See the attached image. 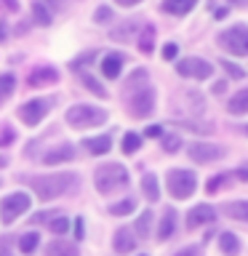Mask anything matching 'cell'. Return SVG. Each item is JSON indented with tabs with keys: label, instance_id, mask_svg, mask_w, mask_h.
Returning <instances> with one entry per match:
<instances>
[{
	"label": "cell",
	"instance_id": "7a4b0ae2",
	"mask_svg": "<svg viewBox=\"0 0 248 256\" xmlns=\"http://www.w3.org/2000/svg\"><path fill=\"white\" fill-rule=\"evenodd\" d=\"M32 187V192L40 198V200H54L59 195H67L78 187V176L75 174H48V176H30L24 179Z\"/></svg>",
	"mask_w": 248,
	"mask_h": 256
},
{
	"label": "cell",
	"instance_id": "ffe728a7",
	"mask_svg": "<svg viewBox=\"0 0 248 256\" xmlns=\"http://www.w3.org/2000/svg\"><path fill=\"white\" fill-rule=\"evenodd\" d=\"M198 6V0H163V11L174 16H184Z\"/></svg>",
	"mask_w": 248,
	"mask_h": 256
},
{
	"label": "cell",
	"instance_id": "b9f144b4",
	"mask_svg": "<svg viewBox=\"0 0 248 256\" xmlns=\"http://www.w3.org/2000/svg\"><path fill=\"white\" fill-rule=\"evenodd\" d=\"M147 136H150V139H163V126H150Z\"/></svg>",
	"mask_w": 248,
	"mask_h": 256
},
{
	"label": "cell",
	"instance_id": "4fadbf2b",
	"mask_svg": "<svg viewBox=\"0 0 248 256\" xmlns=\"http://www.w3.org/2000/svg\"><path fill=\"white\" fill-rule=\"evenodd\" d=\"M56 80H59V72H56L54 67H48V64H40V67H35L30 72L27 83L35 88V86H54Z\"/></svg>",
	"mask_w": 248,
	"mask_h": 256
},
{
	"label": "cell",
	"instance_id": "83f0119b",
	"mask_svg": "<svg viewBox=\"0 0 248 256\" xmlns=\"http://www.w3.org/2000/svg\"><path fill=\"white\" fill-rule=\"evenodd\" d=\"M78 78L83 80V86H86V88H88V91H91V94L102 96V99H104V96H107V91H104V88L99 86V80H96L94 75H88V72H83V70H80V72H78Z\"/></svg>",
	"mask_w": 248,
	"mask_h": 256
},
{
	"label": "cell",
	"instance_id": "7402d4cb",
	"mask_svg": "<svg viewBox=\"0 0 248 256\" xmlns=\"http://www.w3.org/2000/svg\"><path fill=\"white\" fill-rule=\"evenodd\" d=\"M142 192H144V198L150 200V203H155V200H160V187H158V176L155 174H144L142 176Z\"/></svg>",
	"mask_w": 248,
	"mask_h": 256
},
{
	"label": "cell",
	"instance_id": "f35d334b",
	"mask_svg": "<svg viewBox=\"0 0 248 256\" xmlns=\"http://www.w3.org/2000/svg\"><path fill=\"white\" fill-rule=\"evenodd\" d=\"M48 3V8H51V11H67V8L75 3V0H46Z\"/></svg>",
	"mask_w": 248,
	"mask_h": 256
},
{
	"label": "cell",
	"instance_id": "f6af8a7d",
	"mask_svg": "<svg viewBox=\"0 0 248 256\" xmlns=\"http://www.w3.org/2000/svg\"><path fill=\"white\" fill-rule=\"evenodd\" d=\"M224 86H227V80H219V83L214 86V94H222V91H224Z\"/></svg>",
	"mask_w": 248,
	"mask_h": 256
},
{
	"label": "cell",
	"instance_id": "cb8c5ba5",
	"mask_svg": "<svg viewBox=\"0 0 248 256\" xmlns=\"http://www.w3.org/2000/svg\"><path fill=\"white\" fill-rule=\"evenodd\" d=\"M136 46H139L142 54H152V51H155V27H152V24L142 27L139 38H136Z\"/></svg>",
	"mask_w": 248,
	"mask_h": 256
},
{
	"label": "cell",
	"instance_id": "d590c367",
	"mask_svg": "<svg viewBox=\"0 0 248 256\" xmlns=\"http://www.w3.org/2000/svg\"><path fill=\"white\" fill-rule=\"evenodd\" d=\"M224 184H230V176H227V174H219V176H214V179L206 184V190H208V192H216L219 187H224Z\"/></svg>",
	"mask_w": 248,
	"mask_h": 256
},
{
	"label": "cell",
	"instance_id": "7bdbcfd3",
	"mask_svg": "<svg viewBox=\"0 0 248 256\" xmlns=\"http://www.w3.org/2000/svg\"><path fill=\"white\" fill-rule=\"evenodd\" d=\"M75 235H78V240L83 238V222H80V219L75 222Z\"/></svg>",
	"mask_w": 248,
	"mask_h": 256
},
{
	"label": "cell",
	"instance_id": "db71d44e",
	"mask_svg": "<svg viewBox=\"0 0 248 256\" xmlns=\"http://www.w3.org/2000/svg\"><path fill=\"white\" fill-rule=\"evenodd\" d=\"M0 256H6V254H0Z\"/></svg>",
	"mask_w": 248,
	"mask_h": 256
},
{
	"label": "cell",
	"instance_id": "bcb514c9",
	"mask_svg": "<svg viewBox=\"0 0 248 256\" xmlns=\"http://www.w3.org/2000/svg\"><path fill=\"white\" fill-rule=\"evenodd\" d=\"M238 179H243V182L248 179V168H246V166H243V168H238Z\"/></svg>",
	"mask_w": 248,
	"mask_h": 256
},
{
	"label": "cell",
	"instance_id": "5bb4252c",
	"mask_svg": "<svg viewBox=\"0 0 248 256\" xmlns=\"http://www.w3.org/2000/svg\"><path fill=\"white\" fill-rule=\"evenodd\" d=\"M78 150L72 147V144H62L59 150H48L43 155V163L46 166H56V163H70V160H75Z\"/></svg>",
	"mask_w": 248,
	"mask_h": 256
},
{
	"label": "cell",
	"instance_id": "c3c4849f",
	"mask_svg": "<svg viewBox=\"0 0 248 256\" xmlns=\"http://www.w3.org/2000/svg\"><path fill=\"white\" fill-rule=\"evenodd\" d=\"M227 11H230V8H219V11H216V19H224V16H227Z\"/></svg>",
	"mask_w": 248,
	"mask_h": 256
},
{
	"label": "cell",
	"instance_id": "7c38bea8",
	"mask_svg": "<svg viewBox=\"0 0 248 256\" xmlns=\"http://www.w3.org/2000/svg\"><path fill=\"white\" fill-rule=\"evenodd\" d=\"M214 219H216L214 208L206 206V203H200V206H195V208L187 214V227H190V230H198V227H203V224H211Z\"/></svg>",
	"mask_w": 248,
	"mask_h": 256
},
{
	"label": "cell",
	"instance_id": "e0dca14e",
	"mask_svg": "<svg viewBox=\"0 0 248 256\" xmlns=\"http://www.w3.org/2000/svg\"><path fill=\"white\" fill-rule=\"evenodd\" d=\"M46 256H80L75 243H67V240H51L46 246Z\"/></svg>",
	"mask_w": 248,
	"mask_h": 256
},
{
	"label": "cell",
	"instance_id": "6da1fadb",
	"mask_svg": "<svg viewBox=\"0 0 248 256\" xmlns=\"http://www.w3.org/2000/svg\"><path fill=\"white\" fill-rule=\"evenodd\" d=\"M147 78L144 70H136L126 83V104H128V112L134 118H150L155 112V88L152 86H136L139 80Z\"/></svg>",
	"mask_w": 248,
	"mask_h": 256
},
{
	"label": "cell",
	"instance_id": "681fc988",
	"mask_svg": "<svg viewBox=\"0 0 248 256\" xmlns=\"http://www.w3.org/2000/svg\"><path fill=\"white\" fill-rule=\"evenodd\" d=\"M6 166H8V158H6V155H0V168H6Z\"/></svg>",
	"mask_w": 248,
	"mask_h": 256
},
{
	"label": "cell",
	"instance_id": "836d02e7",
	"mask_svg": "<svg viewBox=\"0 0 248 256\" xmlns=\"http://www.w3.org/2000/svg\"><path fill=\"white\" fill-rule=\"evenodd\" d=\"M48 224H51V230L56 232V235H64V232H67V227H70V222L64 219L62 214H56V216H54V219L48 222Z\"/></svg>",
	"mask_w": 248,
	"mask_h": 256
},
{
	"label": "cell",
	"instance_id": "74e56055",
	"mask_svg": "<svg viewBox=\"0 0 248 256\" xmlns=\"http://www.w3.org/2000/svg\"><path fill=\"white\" fill-rule=\"evenodd\" d=\"M14 139H16L14 128H8V126H0V147H8V144H14Z\"/></svg>",
	"mask_w": 248,
	"mask_h": 256
},
{
	"label": "cell",
	"instance_id": "3957f363",
	"mask_svg": "<svg viewBox=\"0 0 248 256\" xmlns=\"http://www.w3.org/2000/svg\"><path fill=\"white\" fill-rule=\"evenodd\" d=\"M94 184H96V190H99L102 195H110V192L126 187V184H128L126 166H120V163H104V166H99V168H96V174H94Z\"/></svg>",
	"mask_w": 248,
	"mask_h": 256
},
{
	"label": "cell",
	"instance_id": "f907efd6",
	"mask_svg": "<svg viewBox=\"0 0 248 256\" xmlns=\"http://www.w3.org/2000/svg\"><path fill=\"white\" fill-rule=\"evenodd\" d=\"M232 3H235V6H246L248 0H232Z\"/></svg>",
	"mask_w": 248,
	"mask_h": 256
},
{
	"label": "cell",
	"instance_id": "44dd1931",
	"mask_svg": "<svg viewBox=\"0 0 248 256\" xmlns=\"http://www.w3.org/2000/svg\"><path fill=\"white\" fill-rule=\"evenodd\" d=\"M83 147L91 152V155H104V152H110L112 139L107 134H104V136H94V139H83Z\"/></svg>",
	"mask_w": 248,
	"mask_h": 256
},
{
	"label": "cell",
	"instance_id": "ac0fdd59",
	"mask_svg": "<svg viewBox=\"0 0 248 256\" xmlns=\"http://www.w3.org/2000/svg\"><path fill=\"white\" fill-rule=\"evenodd\" d=\"M224 214L235 222H246L248 224V200H232V203H224Z\"/></svg>",
	"mask_w": 248,
	"mask_h": 256
},
{
	"label": "cell",
	"instance_id": "52a82bcc",
	"mask_svg": "<svg viewBox=\"0 0 248 256\" xmlns=\"http://www.w3.org/2000/svg\"><path fill=\"white\" fill-rule=\"evenodd\" d=\"M30 206H32V198L27 192H14V195L3 198V203H0V219H3V224H11L22 214H27Z\"/></svg>",
	"mask_w": 248,
	"mask_h": 256
},
{
	"label": "cell",
	"instance_id": "ba28073f",
	"mask_svg": "<svg viewBox=\"0 0 248 256\" xmlns=\"http://www.w3.org/2000/svg\"><path fill=\"white\" fill-rule=\"evenodd\" d=\"M48 110H51V99H30V102H24L22 107L16 110V115H19L22 123L38 126L40 120L48 115Z\"/></svg>",
	"mask_w": 248,
	"mask_h": 256
},
{
	"label": "cell",
	"instance_id": "8d00e7d4",
	"mask_svg": "<svg viewBox=\"0 0 248 256\" xmlns=\"http://www.w3.org/2000/svg\"><path fill=\"white\" fill-rule=\"evenodd\" d=\"M94 19L99 22V24H110V22H112V8L99 6V8H96V14H94Z\"/></svg>",
	"mask_w": 248,
	"mask_h": 256
},
{
	"label": "cell",
	"instance_id": "e575fe53",
	"mask_svg": "<svg viewBox=\"0 0 248 256\" xmlns=\"http://www.w3.org/2000/svg\"><path fill=\"white\" fill-rule=\"evenodd\" d=\"M222 67H224V72H227L230 78H235V80H240V78L246 75V70H240L235 62H222Z\"/></svg>",
	"mask_w": 248,
	"mask_h": 256
},
{
	"label": "cell",
	"instance_id": "f546056e",
	"mask_svg": "<svg viewBox=\"0 0 248 256\" xmlns=\"http://www.w3.org/2000/svg\"><path fill=\"white\" fill-rule=\"evenodd\" d=\"M139 147H142V136H139V134H126V136H123V152L134 155Z\"/></svg>",
	"mask_w": 248,
	"mask_h": 256
},
{
	"label": "cell",
	"instance_id": "816d5d0a",
	"mask_svg": "<svg viewBox=\"0 0 248 256\" xmlns=\"http://www.w3.org/2000/svg\"><path fill=\"white\" fill-rule=\"evenodd\" d=\"M246 134H248V126H246Z\"/></svg>",
	"mask_w": 248,
	"mask_h": 256
},
{
	"label": "cell",
	"instance_id": "9c48e42d",
	"mask_svg": "<svg viewBox=\"0 0 248 256\" xmlns=\"http://www.w3.org/2000/svg\"><path fill=\"white\" fill-rule=\"evenodd\" d=\"M176 72L182 78H195V80H206L214 75V64L206 59H198V56H190V59H182L176 64Z\"/></svg>",
	"mask_w": 248,
	"mask_h": 256
},
{
	"label": "cell",
	"instance_id": "8fae6325",
	"mask_svg": "<svg viewBox=\"0 0 248 256\" xmlns=\"http://www.w3.org/2000/svg\"><path fill=\"white\" fill-rule=\"evenodd\" d=\"M123 64H126V56L123 54H118V51H112V54H107L102 59V75L107 78V80H115V78H120V72H123Z\"/></svg>",
	"mask_w": 248,
	"mask_h": 256
},
{
	"label": "cell",
	"instance_id": "60d3db41",
	"mask_svg": "<svg viewBox=\"0 0 248 256\" xmlns=\"http://www.w3.org/2000/svg\"><path fill=\"white\" fill-rule=\"evenodd\" d=\"M176 54H179V48H176V43H168V46H163V59H176Z\"/></svg>",
	"mask_w": 248,
	"mask_h": 256
},
{
	"label": "cell",
	"instance_id": "2e32d148",
	"mask_svg": "<svg viewBox=\"0 0 248 256\" xmlns=\"http://www.w3.org/2000/svg\"><path fill=\"white\" fill-rule=\"evenodd\" d=\"M174 230H176V211L163 208V216H160V224H158V240H171Z\"/></svg>",
	"mask_w": 248,
	"mask_h": 256
},
{
	"label": "cell",
	"instance_id": "ab89813d",
	"mask_svg": "<svg viewBox=\"0 0 248 256\" xmlns=\"http://www.w3.org/2000/svg\"><path fill=\"white\" fill-rule=\"evenodd\" d=\"M174 256H203V251H200L198 246H187V248H179Z\"/></svg>",
	"mask_w": 248,
	"mask_h": 256
},
{
	"label": "cell",
	"instance_id": "d6986e66",
	"mask_svg": "<svg viewBox=\"0 0 248 256\" xmlns=\"http://www.w3.org/2000/svg\"><path fill=\"white\" fill-rule=\"evenodd\" d=\"M227 112L230 115H246L248 112V88H240V91L227 102Z\"/></svg>",
	"mask_w": 248,
	"mask_h": 256
},
{
	"label": "cell",
	"instance_id": "f1b7e54d",
	"mask_svg": "<svg viewBox=\"0 0 248 256\" xmlns=\"http://www.w3.org/2000/svg\"><path fill=\"white\" fill-rule=\"evenodd\" d=\"M38 246H40L38 232H24V235L19 238V251H22V254H32Z\"/></svg>",
	"mask_w": 248,
	"mask_h": 256
},
{
	"label": "cell",
	"instance_id": "4dcf8cb0",
	"mask_svg": "<svg viewBox=\"0 0 248 256\" xmlns=\"http://www.w3.org/2000/svg\"><path fill=\"white\" fill-rule=\"evenodd\" d=\"M134 208H136V203H134L131 198H128V200H120V203L110 206V214H112V216H126V214H131Z\"/></svg>",
	"mask_w": 248,
	"mask_h": 256
},
{
	"label": "cell",
	"instance_id": "d4e9b609",
	"mask_svg": "<svg viewBox=\"0 0 248 256\" xmlns=\"http://www.w3.org/2000/svg\"><path fill=\"white\" fill-rule=\"evenodd\" d=\"M219 248H222V254H227V256H238L240 254V240H238L235 232H222Z\"/></svg>",
	"mask_w": 248,
	"mask_h": 256
},
{
	"label": "cell",
	"instance_id": "4316f807",
	"mask_svg": "<svg viewBox=\"0 0 248 256\" xmlns=\"http://www.w3.org/2000/svg\"><path fill=\"white\" fill-rule=\"evenodd\" d=\"M136 30H139V19H128L123 27H115V30H112L110 38H112V40H128V38H131V32H136Z\"/></svg>",
	"mask_w": 248,
	"mask_h": 256
},
{
	"label": "cell",
	"instance_id": "ee69618b",
	"mask_svg": "<svg viewBox=\"0 0 248 256\" xmlns=\"http://www.w3.org/2000/svg\"><path fill=\"white\" fill-rule=\"evenodd\" d=\"M6 35H8V27H6V22H0V43L6 40Z\"/></svg>",
	"mask_w": 248,
	"mask_h": 256
},
{
	"label": "cell",
	"instance_id": "7dc6e473",
	"mask_svg": "<svg viewBox=\"0 0 248 256\" xmlns=\"http://www.w3.org/2000/svg\"><path fill=\"white\" fill-rule=\"evenodd\" d=\"M120 6H126V8H131V6H136V3H142V0H118Z\"/></svg>",
	"mask_w": 248,
	"mask_h": 256
},
{
	"label": "cell",
	"instance_id": "9a60e30c",
	"mask_svg": "<svg viewBox=\"0 0 248 256\" xmlns=\"http://www.w3.org/2000/svg\"><path fill=\"white\" fill-rule=\"evenodd\" d=\"M112 248H115L118 254H131L134 248H136V235H134V230H118L115 232V238H112Z\"/></svg>",
	"mask_w": 248,
	"mask_h": 256
},
{
	"label": "cell",
	"instance_id": "30bf717a",
	"mask_svg": "<svg viewBox=\"0 0 248 256\" xmlns=\"http://www.w3.org/2000/svg\"><path fill=\"white\" fill-rule=\"evenodd\" d=\"M187 155L195 160V163H214V160L224 158V150L219 144H203V142H195L187 147Z\"/></svg>",
	"mask_w": 248,
	"mask_h": 256
},
{
	"label": "cell",
	"instance_id": "f5cc1de1",
	"mask_svg": "<svg viewBox=\"0 0 248 256\" xmlns=\"http://www.w3.org/2000/svg\"><path fill=\"white\" fill-rule=\"evenodd\" d=\"M142 256H147V254H142Z\"/></svg>",
	"mask_w": 248,
	"mask_h": 256
},
{
	"label": "cell",
	"instance_id": "5b68a950",
	"mask_svg": "<svg viewBox=\"0 0 248 256\" xmlns=\"http://www.w3.org/2000/svg\"><path fill=\"white\" fill-rule=\"evenodd\" d=\"M107 120V112L94 107V104H72L67 110V123L72 128H91V126H99Z\"/></svg>",
	"mask_w": 248,
	"mask_h": 256
},
{
	"label": "cell",
	"instance_id": "277c9868",
	"mask_svg": "<svg viewBox=\"0 0 248 256\" xmlns=\"http://www.w3.org/2000/svg\"><path fill=\"white\" fill-rule=\"evenodd\" d=\"M166 187L176 200H184V198H190L192 192H195L198 179H195L192 171H187V168H171V171L166 174Z\"/></svg>",
	"mask_w": 248,
	"mask_h": 256
},
{
	"label": "cell",
	"instance_id": "484cf974",
	"mask_svg": "<svg viewBox=\"0 0 248 256\" xmlns=\"http://www.w3.org/2000/svg\"><path fill=\"white\" fill-rule=\"evenodd\" d=\"M14 88H16V78L11 72H3V75H0V107L8 102V96L14 94Z\"/></svg>",
	"mask_w": 248,
	"mask_h": 256
},
{
	"label": "cell",
	"instance_id": "603a6c76",
	"mask_svg": "<svg viewBox=\"0 0 248 256\" xmlns=\"http://www.w3.org/2000/svg\"><path fill=\"white\" fill-rule=\"evenodd\" d=\"M32 19H35V24H40V27H48V24L54 22V14H51V8H48V3L35 0V3H32Z\"/></svg>",
	"mask_w": 248,
	"mask_h": 256
},
{
	"label": "cell",
	"instance_id": "1f68e13d",
	"mask_svg": "<svg viewBox=\"0 0 248 256\" xmlns=\"http://www.w3.org/2000/svg\"><path fill=\"white\" fill-rule=\"evenodd\" d=\"M150 227H152V211H142V216L136 219V232L144 238L150 235Z\"/></svg>",
	"mask_w": 248,
	"mask_h": 256
},
{
	"label": "cell",
	"instance_id": "8992f818",
	"mask_svg": "<svg viewBox=\"0 0 248 256\" xmlns=\"http://www.w3.org/2000/svg\"><path fill=\"white\" fill-rule=\"evenodd\" d=\"M219 46L235 56H248V27L238 24V27L219 32Z\"/></svg>",
	"mask_w": 248,
	"mask_h": 256
},
{
	"label": "cell",
	"instance_id": "d6a6232c",
	"mask_svg": "<svg viewBox=\"0 0 248 256\" xmlns=\"http://www.w3.org/2000/svg\"><path fill=\"white\" fill-rule=\"evenodd\" d=\"M160 144H163V150H166V152H171V155L182 150V139H179V136H168V134H163Z\"/></svg>",
	"mask_w": 248,
	"mask_h": 256
}]
</instances>
